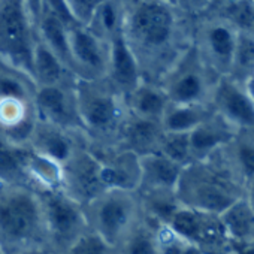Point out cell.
I'll use <instances>...</instances> for the list:
<instances>
[{
    "instance_id": "cell-1",
    "label": "cell",
    "mask_w": 254,
    "mask_h": 254,
    "mask_svg": "<svg viewBox=\"0 0 254 254\" xmlns=\"http://www.w3.org/2000/svg\"><path fill=\"white\" fill-rule=\"evenodd\" d=\"M41 229V211L35 197L24 191L0 194V236L9 242L33 239Z\"/></svg>"
},
{
    "instance_id": "cell-2",
    "label": "cell",
    "mask_w": 254,
    "mask_h": 254,
    "mask_svg": "<svg viewBox=\"0 0 254 254\" xmlns=\"http://www.w3.org/2000/svg\"><path fill=\"white\" fill-rule=\"evenodd\" d=\"M0 53L33 70L29 24L20 3L8 2L0 6Z\"/></svg>"
},
{
    "instance_id": "cell-3",
    "label": "cell",
    "mask_w": 254,
    "mask_h": 254,
    "mask_svg": "<svg viewBox=\"0 0 254 254\" xmlns=\"http://www.w3.org/2000/svg\"><path fill=\"white\" fill-rule=\"evenodd\" d=\"M133 30L148 45H162L168 41L172 29L171 12L157 3H145L133 15Z\"/></svg>"
},
{
    "instance_id": "cell-4",
    "label": "cell",
    "mask_w": 254,
    "mask_h": 254,
    "mask_svg": "<svg viewBox=\"0 0 254 254\" xmlns=\"http://www.w3.org/2000/svg\"><path fill=\"white\" fill-rule=\"evenodd\" d=\"M130 221V206L121 197L106 199L97 211V223L105 242L115 241L123 235Z\"/></svg>"
},
{
    "instance_id": "cell-5",
    "label": "cell",
    "mask_w": 254,
    "mask_h": 254,
    "mask_svg": "<svg viewBox=\"0 0 254 254\" xmlns=\"http://www.w3.org/2000/svg\"><path fill=\"white\" fill-rule=\"evenodd\" d=\"M48 223L54 235L60 239H67L78 229V211L66 200L53 197L48 200Z\"/></svg>"
},
{
    "instance_id": "cell-6",
    "label": "cell",
    "mask_w": 254,
    "mask_h": 254,
    "mask_svg": "<svg viewBox=\"0 0 254 254\" xmlns=\"http://www.w3.org/2000/svg\"><path fill=\"white\" fill-rule=\"evenodd\" d=\"M223 224L233 238L245 239L254 230V212L244 202L230 205L223 215Z\"/></svg>"
},
{
    "instance_id": "cell-7",
    "label": "cell",
    "mask_w": 254,
    "mask_h": 254,
    "mask_svg": "<svg viewBox=\"0 0 254 254\" xmlns=\"http://www.w3.org/2000/svg\"><path fill=\"white\" fill-rule=\"evenodd\" d=\"M112 66H114V75L115 79L124 85L132 87L136 81V64L135 60L127 48L123 38H117L114 41L112 48Z\"/></svg>"
},
{
    "instance_id": "cell-8",
    "label": "cell",
    "mask_w": 254,
    "mask_h": 254,
    "mask_svg": "<svg viewBox=\"0 0 254 254\" xmlns=\"http://www.w3.org/2000/svg\"><path fill=\"white\" fill-rule=\"evenodd\" d=\"M223 108L230 118L241 124H254V103L236 88H224Z\"/></svg>"
},
{
    "instance_id": "cell-9",
    "label": "cell",
    "mask_w": 254,
    "mask_h": 254,
    "mask_svg": "<svg viewBox=\"0 0 254 254\" xmlns=\"http://www.w3.org/2000/svg\"><path fill=\"white\" fill-rule=\"evenodd\" d=\"M72 53L84 64H88L91 67H102V54L99 45L90 33L78 30L73 35Z\"/></svg>"
},
{
    "instance_id": "cell-10",
    "label": "cell",
    "mask_w": 254,
    "mask_h": 254,
    "mask_svg": "<svg viewBox=\"0 0 254 254\" xmlns=\"http://www.w3.org/2000/svg\"><path fill=\"white\" fill-rule=\"evenodd\" d=\"M42 33L47 39L48 44H51V47L63 57V59H69L70 56V45L69 41L64 35V27H63V21L51 14L48 17H45L44 23H42Z\"/></svg>"
},
{
    "instance_id": "cell-11",
    "label": "cell",
    "mask_w": 254,
    "mask_h": 254,
    "mask_svg": "<svg viewBox=\"0 0 254 254\" xmlns=\"http://www.w3.org/2000/svg\"><path fill=\"white\" fill-rule=\"evenodd\" d=\"M33 67L36 73L48 84L56 82L62 76V66L57 57L45 47H39L33 56Z\"/></svg>"
},
{
    "instance_id": "cell-12",
    "label": "cell",
    "mask_w": 254,
    "mask_h": 254,
    "mask_svg": "<svg viewBox=\"0 0 254 254\" xmlns=\"http://www.w3.org/2000/svg\"><path fill=\"white\" fill-rule=\"evenodd\" d=\"M38 102L42 106V109L50 114L53 118H64L66 117V105H64V96L63 91H60L56 87H45L39 91Z\"/></svg>"
},
{
    "instance_id": "cell-13",
    "label": "cell",
    "mask_w": 254,
    "mask_h": 254,
    "mask_svg": "<svg viewBox=\"0 0 254 254\" xmlns=\"http://www.w3.org/2000/svg\"><path fill=\"white\" fill-rule=\"evenodd\" d=\"M172 227L178 235L187 239H196L199 238V233H200V221L190 211L177 212L172 220Z\"/></svg>"
},
{
    "instance_id": "cell-14",
    "label": "cell",
    "mask_w": 254,
    "mask_h": 254,
    "mask_svg": "<svg viewBox=\"0 0 254 254\" xmlns=\"http://www.w3.org/2000/svg\"><path fill=\"white\" fill-rule=\"evenodd\" d=\"M114 117H115V106H114L112 100H109V99L94 100L90 105L88 112H87L88 121L96 127H103V126L109 124Z\"/></svg>"
},
{
    "instance_id": "cell-15",
    "label": "cell",
    "mask_w": 254,
    "mask_h": 254,
    "mask_svg": "<svg viewBox=\"0 0 254 254\" xmlns=\"http://www.w3.org/2000/svg\"><path fill=\"white\" fill-rule=\"evenodd\" d=\"M197 114L193 109L181 108L174 111L168 118V127L174 132H186L197 124Z\"/></svg>"
},
{
    "instance_id": "cell-16",
    "label": "cell",
    "mask_w": 254,
    "mask_h": 254,
    "mask_svg": "<svg viewBox=\"0 0 254 254\" xmlns=\"http://www.w3.org/2000/svg\"><path fill=\"white\" fill-rule=\"evenodd\" d=\"M199 200L203 205V208L211 211H223L227 209L230 205L227 197L214 186H203L199 190Z\"/></svg>"
},
{
    "instance_id": "cell-17",
    "label": "cell",
    "mask_w": 254,
    "mask_h": 254,
    "mask_svg": "<svg viewBox=\"0 0 254 254\" xmlns=\"http://www.w3.org/2000/svg\"><path fill=\"white\" fill-rule=\"evenodd\" d=\"M200 93V79L196 75H187L180 79L174 87V96L180 102H189Z\"/></svg>"
},
{
    "instance_id": "cell-18",
    "label": "cell",
    "mask_w": 254,
    "mask_h": 254,
    "mask_svg": "<svg viewBox=\"0 0 254 254\" xmlns=\"http://www.w3.org/2000/svg\"><path fill=\"white\" fill-rule=\"evenodd\" d=\"M151 169H153V174L156 175V178L166 186H174L178 178L177 166L168 159H162V157L154 159L151 162Z\"/></svg>"
},
{
    "instance_id": "cell-19",
    "label": "cell",
    "mask_w": 254,
    "mask_h": 254,
    "mask_svg": "<svg viewBox=\"0 0 254 254\" xmlns=\"http://www.w3.org/2000/svg\"><path fill=\"white\" fill-rule=\"evenodd\" d=\"M126 254H157L156 244L147 233H135L126 244Z\"/></svg>"
},
{
    "instance_id": "cell-20",
    "label": "cell",
    "mask_w": 254,
    "mask_h": 254,
    "mask_svg": "<svg viewBox=\"0 0 254 254\" xmlns=\"http://www.w3.org/2000/svg\"><path fill=\"white\" fill-rule=\"evenodd\" d=\"M209 42L212 50L218 56H230L233 51V39L232 35L227 29L224 27H217L211 32L209 35Z\"/></svg>"
},
{
    "instance_id": "cell-21",
    "label": "cell",
    "mask_w": 254,
    "mask_h": 254,
    "mask_svg": "<svg viewBox=\"0 0 254 254\" xmlns=\"http://www.w3.org/2000/svg\"><path fill=\"white\" fill-rule=\"evenodd\" d=\"M72 254H106V242L100 236H85L72 247Z\"/></svg>"
},
{
    "instance_id": "cell-22",
    "label": "cell",
    "mask_w": 254,
    "mask_h": 254,
    "mask_svg": "<svg viewBox=\"0 0 254 254\" xmlns=\"http://www.w3.org/2000/svg\"><path fill=\"white\" fill-rule=\"evenodd\" d=\"M163 99L160 94L151 91V90H145L138 100V106L141 109L142 114L147 115H157L163 111Z\"/></svg>"
},
{
    "instance_id": "cell-23",
    "label": "cell",
    "mask_w": 254,
    "mask_h": 254,
    "mask_svg": "<svg viewBox=\"0 0 254 254\" xmlns=\"http://www.w3.org/2000/svg\"><path fill=\"white\" fill-rule=\"evenodd\" d=\"M220 141L221 139H220L218 135H215L214 132H211L208 129H203V127H197V129L190 136V144L196 150H208V148H212Z\"/></svg>"
},
{
    "instance_id": "cell-24",
    "label": "cell",
    "mask_w": 254,
    "mask_h": 254,
    "mask_svg": "<svg viewBox=\"0 0 254 254\" xmlns=\"http://www.w3.org/2000/svg\"><path fill=\"white\" fill-rule=\"evenodd\" d=\"M47 150H48V153L53 157H56L59 160H64L69 156V145L59 135H50L48 136V139H47Z\"/></svg>"
},
{
    "instance_id": "cell-25",
    "label": "cell",
    "mask_w": 254,
    "mask_h": 254,
    "mask_svg": "<svg viewBox=\"0 0 254 254\" xmlns=\"http://www.w3.org/2000/svg\"><path fill=\"white\" fill-rule=\"evenodd\" d=\"M187 150H189V141L184 135L172 138L166 144V151L174 160H183L187 156Z\"/></svg>"
},
{
    "instance_id": "cell-26",
    "label": "cell",
    "mask_w": 254,
    "mask_h": 254,
    "mask_svg": "<svg viewBox=\"0 0 254 254\" xmlns=\"http://www.w3.org/2000/svg\"><path fill=\"white\" fill-rule=\"evenodd\" d=\"M238 60L244 66H248V64H253L254 63V41H251L248 38H242L239 41Z\"/></svg>"
},
{
    "instance_id": "cell-27",
    "label": "cell",
    "mask_w": 254,
    "mask_h": 254,
    "mask_svg": "<svg viewBox=\"0 0 254 254\" xmlns=\"http://www.w3.org/2000/svg\"><path fill=\"white\" fill-rule=\"evenodd\" d=\"M18 160L15 154L0 148V174H15L18 171Z\"/></svg>"
},
{
    "instance_id": "cell-28",
    "label": "cell",
    "mask_w": 254,
    "mask_h": 254,
    "mask_svg": "<svg viewBox=\"0 0 254 254\" xmlns=\"http://www.w3.org/2000/svg\"><path fill=\"white\" fill-rule=\"evenodd\" d=\"M239 160L244 166L247 175H254V148L253 147H242L239 150Z\"/></svg>"
},
{
    "instance_id": "cell-29",
    "label": "cell",
    "mask_w": 254,
    "mask_h": 254,
    "mask_svg": "<svg viewBox=\"0 0 254 254\" xmlns=\"http://www.w3.org/2000/svg\"><path fill=\"white\" fill-rule=\"evenodd\" d=\"M133 136L139 142H150L154 138V126L150 123H139L133 129Z\"/></svg>"
},
{
    "instance_id": "cell-30",
    "label": "cell",
    "mask_w": 254,
    "mask_h": 254,
    "mask_svg": "<svg viewBox=\"0 0 254 254\" xmlns=\"http://www.w3.org/2000/svg\"><path fill=\"white\" fill-rule=\"evenodd\" d=\"M0 91H2L5 96H9V97H17V96L23 94L21 87L15 81H11V79H5V81L0 82Z\"/></svg>"
},
{
    "instance_id": "cell-31",
    "label": "cell",
    "mask_w": 254,
    "mask_h": 254,
    "mask_svg": "<svg viewBox=\"0 0 254 254\" xmlns=\"http://www.w3.org/2000/svg\"><path fill=\"white\" fill-rule=\"evenodd\" d=\"M102 18H103V23L106 26V29H112L114 24H115V12L112 9L111 5H106L102 11Z\"/></svg>"
},
{
    "instance_id": "cell-32",
    "label": "cell",
    "mask_w": 254,
    "mask_h": 254,
    "mask_svg": "<svg viewBox=\"0 0 254 254\" xmlns=\"http://www.w3.org/2000/svg\"><path fill=\"white\" fill-rule=\"evenodd\" d=\"M181 254H202V251L197 247H194V245H189V247L183 248Z\"/></svg>"
},
{
    "instance_id": "cell-33",
    "label": "cell",
    "mask_w": 254,
    "mask_h": 254,
    "mask_svg": "<svg viewBox=\"0 0 254 254\" xmlns=\"http://www.w3.org/2000/svg\"><path fill=\"white\" fill-rule=\"evenodd\" d=\"M247 88H248V97L251 99V102L254 103V76L253 78H250V81H248V84H247Z\"/></svg>"
},
{
    "instance_id": "cell-34",
    "label": "cell",
    "mask_w": 254,
    "mask_h": 254,
    "mask_svg": "<svg viewBox=\"0 0 254 254\" xmlns=\"http://www.w3.org/2000/svg\"><path fill=\"white\" fill-rule=\"evenodd\" d=\"M239 254H254V247H245L239 250Z\"/></svg>"
},
{
    "instance_id": "cell-35",
    "label": "cell",
    "mask_w": 254,
    "mask_h": 254,
    "mask_svg": "<svg viewBox=\"0 0 254 254\" xmlns=\"http://www.w3.org/2000/svg\"><path fill=\"white\" fill-rule=\"evenodd\" d=\"M251 209H253V212H254V189H253V191H251Z\"/></svg>"
},
{
    "instance_id": "cell-36",
    "label": "cell",
    "mask_w": 254,
    "mask_h": 254,
    "mask_svg": "<svg viewBox=\"0 0 254 254\" xmlns=\"http://www.w3.org/2000/svg\"><path fill=\"white\" fill-rule=\"evenodd\" d=\"M0 254H3V251H2V250H0Z\"/></svg>"
}]
</instances>
